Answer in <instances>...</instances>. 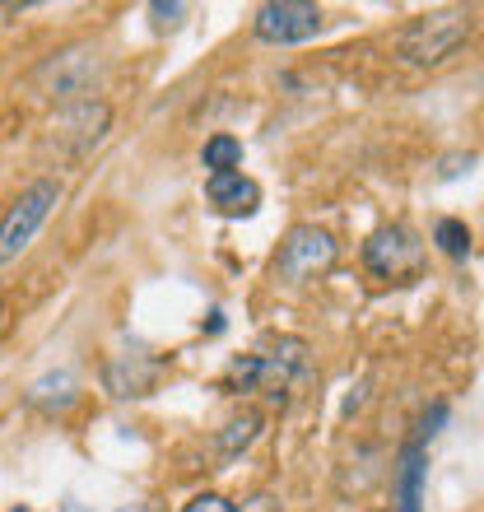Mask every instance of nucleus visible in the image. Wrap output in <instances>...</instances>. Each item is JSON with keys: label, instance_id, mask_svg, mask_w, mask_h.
<instances>
[{"label": "nucleus", "instance_id": "obj_1", "mask_svg": "<svg viewBox=\"0 0 484 512\" xmlns=\"http://www.w3.org/2000/svg\"><path fill=\"white\" fill-rule=\"evenodd\" d=\"M308 382H312L308 340L280 336L270 350L238 354V359L224 368L219 391H229V396H266V401H275V405H289Z\"/></svg>", "mask_w": 484, "mask_h": 512}, {"label": "nucleus", "instance_id": "obj_2", "mask_svg": "<svg viewBox=\"0 0 484 512\" xmlns=\"http://www.w3.org/2000/svg\"><path fill=\"white\" fill-rule=\"evenodd\" d=\"M471 47V19L466 10H433V14H419L410 24L396 33V56L405 66H419V70H438L447 66L452 56H461Z\"/></svg>", "mask_w": 484, "mask_h": 512}, {"label": "nucleus", "instance_id": "obj_3", "mask_svg": "<svg viewBox=\"0 0 484 512\" xmlns=\"http://www.w3.org/2000/svg\"><path fill=\"white\" fill-rule=\"evenodd\" d=\"M363 266L382 284H415L429 266V247L410 224H382L363 238Z\"/></svg>", "mask_w": 484, "mask_h": 512}, {"label": "nucleus", "instance_id": "obj_4", "mask_svg": "<svg viewBox=\"0 0 484 512\" xmlns=\"http://www.w3.org/2000/svg\"><path fill=\"white\" fill-rule=\"evenodd\" d=\"M336 261H340L336 233L317 229V224H294L280 238V252H275L270 270H275L280 284H312V280H322V275H331Z\"/></svg>", "mask_w": 484, "mask_h": 512}, {"label": "nucleus", "instance_id": "obj_5", "mask_svg": "<svg viewBox=\"0 0 484 512\" xmlns=\"http://www.w3.org/2000/svg\"><path fill=\"white\" fill-rule=\"evenodd\" d=\"M56 205H61V182H56V177H38L28 191H19V201L0 219V266L19 261V256L33 247V238H38L42 224L52 219Z\"/></svg>", "mask_w": 484, "mask_h": 512}, {"label": "nucleus", "instance_id": "obj_6", "mask_svg": "<svg viewBox=\"0 0 484 512\" xmlns=\"http://www.w3.org/2000/svg\"><path fill=\"white\" fill-rule=\"evenodd\" d=\"M38 89L56 98V103H89V98L103 89V56L94 47H66V52H52L33 70Z\"/></svg>", "mask_w": 484, "mask_h": 512}, {"label": "nucleus", "instance_id": "obj_7", "mask_svg": "<svg viewBox=\"0 0 484 512\" xmlns=\"http://www.w3.org/2000/svg\"><path fill=\"white\" fill-rule=\"evenodd\" d=\"M326 28V14L308 0H270L261 5L252 19V33L266 47H298V42H312Z\"/></svg>", "mask_w": 484, "mask_h": 512}, {"label": "nucleus", "instance_id": "obj_8", "mask_svg": "<svg viewBox=\"0 0 484 512\" xmlns=\"http://www.w3.org/2000/svg\"><path fill=\"white\" fill-rule=\"evenodd\" d=\"M163 368H168L163 354L145 350V345H126V350H117L108 359V391L112 396H121V401H131V396H149V391L159 387Z\"/></svg>", "mask_w": 484, "mask_h": 512}, {"label": "nucleus", "instance_id": "obj_9", "mask_svg": "<svg viewBox=\"0 0 484 512\" xmlns=\"http://www.w3.org/2000/svg\"><path fill=\"white\" fill-rule=\"evenodd\" d=\"M205 201L224 219H247V215H256V205H261V187H256L242 168H233V173H210L205 177Z\"/></svg>", "mask_w": 484, "mask_h": 512}, {"label": "nucleus", "instance_id": "obj_10", "mask_svg": "<svg viewBox=\"0 0 484 512\" xmlns=\"http://www.w3.org/2000/svg\"><path fill=\"white\" fill-rule=\"evenodd\" d=\"M108 122H112V112L108 103H98V98H89V103H70V108H61V135H75V154H89V149L108 135Z\"/></svg>", "mask_w": 484, "mask_h": 512}, {"label": "nucleus", "instance_id": "obj_11", "mask_svg": "<svg viewBox=\"0 0 484 512\" xmlns=\"http://www.w3.org/2000/svg\"><path fill=\"white\" fill-rule=\"evenodd\" d=\"M24 401L28 410H42V415H66L70 405L80 401V382H75L70 368H61V373H47V378L33 382Z\"/></svg>", "mask_w": 484, "mask_h": 512}, {"label": "nucleus", "instance_id": "obj_12", "mask_svg": "<svg viewBox=\"0 0 484 512\" xmlns=\"http://www.w3.org/2000/svg\"><path fill=\"white\" fill-rule=\"evenodd\" d=\"M424 475H429L424 443L415 438L401 452V466H396V512H419V503H424Z\"/></svg>", "mask_w": 484, "mask_h": 512}, {"label": "nucleus", "instance_id": "obj_13", "mask_svg": "<svg viewBox=\"0 0 484 512\" xmlns=\"http://www.w3.org/2000/svg\"><path fill=\"white\" fill-rule=\"evenodd\" d=\"M256 438H261V415H256V410H247V415H238L229 429L219 433L215 447L224 452V457H238V452H247V447L256 443Z\"/></svg>", "mask_w": 484, "mask_h": 512}, {"label": "nucleus", "instance_id": "obj_14", "mask_svg": "<svg viewBox=\"0 0 484 512\" xmlns=\"http://www.w3.org/2000/svg\"><path fill=\"white\" fill-rule=\"evenodd\" d=\"M201 163L210 173H233V168H242V140L238 135H210L201 149Z\"/></svg>", "mask_w": 484, "mask_h": 512}, {"label": "nucleus", "instance_id": "obj_15", "mask_svg": "<svg viewBox=\"0 0 484 512\" xmlns=\"http://www.w3.org/2000/svg\"><path fill=\"white\" fill-rule=\"evenodd\" d=\"M433 243H438V252L443 256H452V261H466L471 256V229L461 224V219H438L433 224Z\"/></svg>", "mask_w": 484, "mask_h": 512}, {"label": "nucleus", "instance_id": "obj_16", "mask_svg": "<svg viewBox=\"0 0 484 512\" xmlns=\"http://www.w3.org/2000/svg\"><path fill=\"white\" fill-rule=\"evenodd\" d=\"M182 512H242V508L233 499H224V494H196Z\"/></svg>", "mask_w": 484, "mask_h": 512}, {"label": "nucleus", "instance_id": "obj_17", "mask_svg": "<svg viewBox=\"0 0 484 512\" xmlns=\"http://www.w3.org/2000/svg\"><path fill=\"white\" fill-rule=\"evenodd\" d=\"M149 14H154V24L159 28H177L182 24V14H187V5H163L159 0V5H149Z\"/></svg>", "mask_w": 484, "mask_h": 512}, {"label": "nucleus", "instance_id": "obj_18", "mask_svg": "<svg viewBox=\"0 0 484 512\" xmlns=\"http://www.w3.org/2000/svg\"><path fill=\"white\" fill-rule=\"evenodd\" d=\"M121 512H154L149 503H131V508H121Z\"/></svg>", "mask_w": 484, "mask_h": 512}, {"label": "nucleus", "instance_id": "obj_19", "mask_svg": "<svg viewBox=\"0 0 484 512\" xmlns=\"http://www.w3.org/2000/svg\"><path fill=\"white\" fill-rule=\"evenodd\" d=\"M10 512H33V508H10Z\"/></svg>", "mask_w": 484, "mask_h": 512}, {"label": "nucleus", "instance_id": "obj_20", "mask_svg": "<svg viewBox=\"0 0 484 512\" xmlns=\"http://www.w3.org/2000/svg\"><path fill=\"white\" fill-rule=\"evenodd\" d=\"M0 322H5V308H0Z\"/></svg>", "mask_w": 484, "mask_h": 512}]
</instances>
